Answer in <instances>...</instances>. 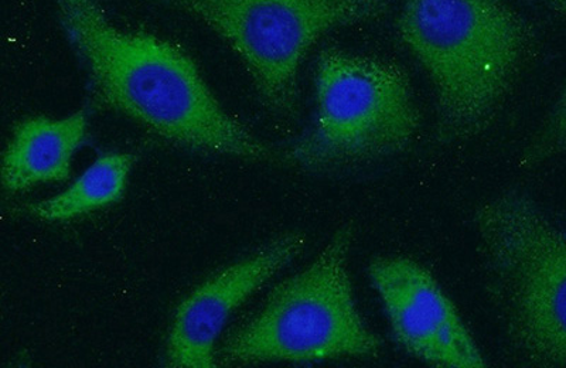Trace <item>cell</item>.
Segmentation results:
<instances>
[{
    "label": "cell",
    "mask_w": 566,
    "mask_h": 368,
    "mask_svg": "<svg viewBox=\"0 0 566 368\" xmlns=\"http://www.w3.org/2000/svg\"><path fill=\"white\" fill-rule=\"evenodd\" d=\"M53 2L103 107L196 153L255 162L272 158L271 149L221 107L193 59L179 45L115 28L98 0Z\"/></svg>",
    "instance_id": "1"
},
{
    "label": "cell",
    "mask_w": 566,
    "mask_h": 368,
    "mask_svg": "<svg viewBox=\"0 0 566 368\" xmlns=\"http://www.w3.org/2000/svg\"><path fill=\"white\" fill-rule=\"evenodd\" d=\"M398 32L432 78L443 144L489 128L531 42L503 0H406Z\"/></svg>",
    "instance_id": "2"
},
{
    "label": "cell",
    "mask_w": 566,
    "mask_h": 368,
    "mask_svg": "<svg viewBox=\"0 0 566 368\" xmlns=\"http://www.w3.org/2000/svg\"><path fill=\"white\" fill-rule=\"evenodd\" d=\"M474 225L515 349L566 367V231L517 190L480 204Z\"/></svg>",
    "instance_id": "3"
},
{
    "label": "cell",
    "mask_w": 566,
    "mask_h": 368,
    "mask_svg": "<svg viewBox=\"0 0 566 368\" xmlns=\"http://www.w3.org/2000/svg\"><path fill=\"white\" fill-rule=\"evenodd\" d=\"M353 241V224L342 225L305 271L277 285L221 347L222 365L376 356L381 339L358 314L348 276Z\"/></svg>",
    "instance_id": "4"
},
{
    "label": "cell",
    "mask_w": 566,
    "mask_h": 368,
    "mask_svg": "<svg viewBox=\"0 0 566 368\" xmlns=\"http://www.w3.org/2000/svg\"><path fill=\"white\" fill-rule=\"evenodd\" d=\"M315 125L283 155L302 169H327L403 153L419 128L406 70L396 63L322 50Z\"/></svg>",
    "instance_id": "5"
},
{
    "label": "cell",
    "mask_w": 566,
    "mask_h": 368,
    "mask_svg": "<svg viewBox=\"0 0 566 368\" xmlns=\"http://www.w3.org/2000/svg\"><path fill=\"white\" fill-rule=\"evenodd\" d=\"M200 20L245 64L268 108L295 113L297 72L331 29L380 19L389 0H156Z\"/></svg>",
    "instance_id": "6"
},
{
    "label": "cell",
    "mask_w": 566,
    "mask_h": 368,
    "mask_svg": "<svg viewBox=\"0 0 566 368\" xmlns=\"http://www.w3.org/2000/svg\"><path fill=\"white\" fill-rule=\"evenodd\" d=\"M368 276L386 307L394 339L409 355L438 367L488 366L451 297L424 266L403 256H377Z\"/></svg>",
    "instance_id": "7"
},
{
    "label": "cell",
    "mask_w": 566,
    "mask_h": 368,
    "mask_svg": "<svg viewBox=\"0 0 566 368\" xmlns=\"http://www.w3.org/2000/svg\"><path fill=\"white\" fill-rule=\"evenodd\" d=\"M305 245V233L287 231L197 286L177 307L166 343V365L216 367V341L232 312L301 255Z\"/></svg>",
    "instance_id": "8"
},
{
    "label": "cell",
    "mask_w": 566,
    "mask_h": 368,
    "mask_svg": "<svg viewBox=\"0 0 566 368\" xmlns=\"http://www.w3.org/2000/svg\"><path fill=\"white\" fill-rule=\"evenodd\" d=\"M88 118L78 111L67 118H28L17 125L3 155L2 185L18 193L70 178L75 153L87 138Z\"/></svg>",
    "instance_id": "9"
},
{
    "label": "cell",
    "mask_w": 566,
    "mask_h": 368,
    "mask_svg": "<svg viewBox=\"0 0 566 368\" xmlns=\"http://www.w3.org/2000/svg\"><path fill=\"white\" fill-rule=\"evenodd\" d=\"M135 156L101 155L69 189L48 200L30 203L24 211L43 221H64L88 214L123 199Z\"/></svg>",
    "instance_id": "10"
},
{
    "label": "cell",
    "mask_w": 566,
    "mask_h": 368,
    "mask_svg": "<svg viewBox=\"0 0 566 368\" xmlns=\"http://www.w3.org/2000/svg\"><path fill=\"white\" fill-rule=\"evenodd\" d=\"M563 154H566V88L525 149L523 165L535 166Z\"/></svg>",
    "instance_id": "11"
},
{
    "label": "cell",
    "mask_w": 566,
    "mask_h": 368,
    "mask_svg": "<svg viewBox=\"0 0 566 368\" xmlns=\"http://www.w3.org/2000/svg\"><path fill=\"white\" fill-rule=\"evenodd\" d=\"M547 2L549 7L555 10V12L566 17V0H547Z\"/></svg>",
    "instance_id": "12"
}]
</instances>
